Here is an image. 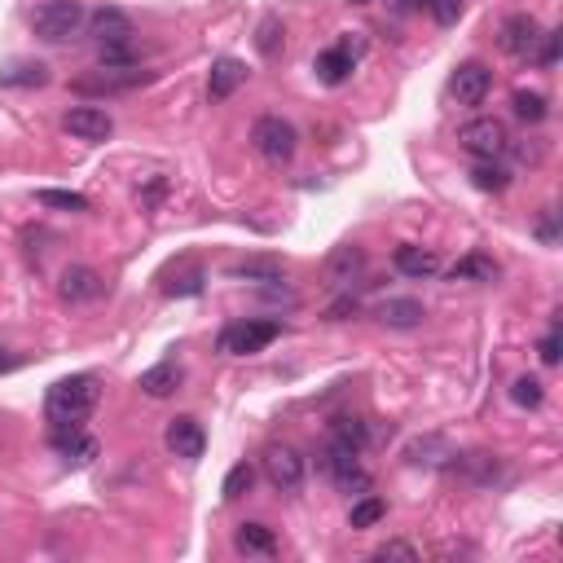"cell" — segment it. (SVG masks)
Wrapping results in <instances>:
<instances>
[{"label":"cell","instance_id":"6da1fadb","mask_svg":"<svg viewBox=\"0 0 563 563\" xmlns=\"http://www.w3.org/2000/svg\"><path fill=\"white\" fill-rule=\"evenodd\" d=\"M97 401H102V383L93 379V374H66L49 388L44 396V414L53 418V423H84L88 414L97 410Z\"/></svg>","mask_w":563,"mask_h":563},{"label":"cell","instance_id":"7a4b0ae2","mask_svg":"<svg viewBox=\"0 0 563 563\" xmlns=\"http://www.w3.org/2000/svg\"><path fill=\"white\" fill-rule=\"evenodd\" d=\"M251 146H256V154L264 163L286 168V163L295 159V150H300V132H295V124L282 115H260L256 128H251Z\"/></svg>","mask_w":563,"mask_h":563},{"label":"cell","instance_id":"3957f363","mask_svg":"<svg viewBox=\"0 0 563 563\" xmlns=\"http://www.w3.org/2000/svg\"><path fill=\"white\" fill-rule=\"evenodd\" d=\"M84 22H88V9L80 0H44L36 14H31V31L49 44H62V40L80 36Z\"/></svg>","mask_w":563,"mask_h":563},{"label":"cell","instance_id":"277c9868","mask_svg":"<svg viewBox=\"0 0 563 563\" xmlns=\"http://www.w3.org/2000/svg\"><path fill=\"white\" fill-rule=\"evenodd\" d=\"M282 335V322H269V317H242V322H229L216 335V348L225 357H251V352H264L273 339Z\"/></svg>","mask_w":563,"mask_h":563},{"label":"cell","instance_id":"5b68a950","mask_svg":"<svg viewBox=\"0 0 563 563\" xmlns=\"http://www.w3.org/2000/svg\"><path fill=\"white\" fill-rule=\"evenodd\" d=\"M458 146L476 159H498V154L511 150V137L498 119H471V124L458 128Z\"/></svg>","mask_w":563,"mask_h":563},{"label":"cell","instance_id":"8992f818","mask_svg":"<svg viewBox=\"0 0 563 563\" xmlns=\"http://www.w3.org/2000/svg\"><path fill=\"white\" fill-rule=\"evenodd\" d=\"M264 476H269L273 489H282V493H300V484H304V458H300V449H291V445H273L269 454H264Z\"/></svg>","mask_w":563,"mask_h":563},{"label":"cell","instance_id":"52a82bcc","mask_svg":"<svg viewBox=\"0 0 563 563\" xmlns=\"http://www.w3.org/2000/svg\"><path fill=\"white\" fill-rule=\"evenodd\" d=\"M150 80H154V75L137 71V66H102L97 75H84V80H75L71 88H75V93H128V88L150 84Z\"/></svg>","mask_w":563,"mask_h":563},{"label":"cell","instance_id":"ba28073f","mask_svg":"<svg viewBox=\"0 0 563 563\" xmlns=\"http://www.w3.org/2000/svg\"><path fill=\"white\" fill-rule=\"evenodd\" d=\"M489 88H493V71L484 62H462L454 80H449V93H454L458 106H480L489 97Z\"/></svg>","mask_w":563,"mask_h":563},{"label":"cell","instance_id":"9c48e42d","mask_svg":"<svg viewBox=\"0 0 563 563\" xmlns=\"http://www.w3.org/2000/svg\"><path fill=\"white\" fill-rule=\"evenodd\" d=\"M163 445H168L176 458L198 462V458H203V449H207V432H203V423H198V418L181 414V418H172V423H168V432H163Z\"/></svg>","mask_w":563,"mask_h":563},{"label":"cell","instance_id":"30bf717a","mask_svg":"<svg viewBox=\"0 0 563 563\" xmlns=\"http://www.w3.org/2000/svg\"><path fill=\"white\" fill-rule=\"evenodd\" d=\"M537 40H542V22H537L533 14H511L498 31V44L511 53V58H533Z\"/></svg>","mask_w":563,"mask_h":563},{"label":"cell","instance_id":"8fae6325","mask_svg":"<svg viewBox=\"0 0 563 563\" xmlns=\"http://www.w3.org/2000/svg\"><path fill=\"white\" fill-rule=\"evenodd\" d=\"M58 295H62V304H93L106 295V282H102V273L88 269V264H71L58 282Z\"/></svg>","mask_w":563,"mask_h":563},{"label":"cell","instance_id":"7c38bea8","mask_svg":"<svg viewBox=\"0 0 563 563\" xmlns=\"http://www.w3.org/2000/svg\"><path fill=\"white\" fill-rule=\"evenodd\" d=\"M62 128L71 132L75 141H106L110 132H115V119H110L102 106H71L62 115Z\"/></svg>","mask_w":563,"mask_h":563},{"label":"cell","instance_id":"4fadbf2b","mask_svg":"<svg viewBox=\"0 0 563 563\" xmlns=\"http://www.w3.org/2000/svg\"><path fill=\"white\" fill-rule=\"evenodd\" d=\"M84 27L97 44H128L132 40V18L119 5H97Z\"/></svg>","mask_w":563,"mask_h":563},{"label":"cell","instance_id":"5bb4252c","mask_svg":"<svg viewBox=\"0 0 563 563\" xmlns=\"http://www.w3.org/2000/svg\"><path fill=\"white\" fill-rule=\"evenodd\" d=\"M352 66H357V49H352L348 40H339V44H330L326 53H317V62H313V71H317V80L322 84H344L348 75H352Z\"/></svg>","mask_w":563,"mask_h":563},{"label":"cell","instance_id":"9a60e30c","mask_svg":"<svg viewBox=\"0 0 563 563\" xmlns=\"http://www.w3.org/2000/svg\"><path fill=\"white\" fill-rule=\"evenodd\" d=\"M392 264H396V273H401V278H414V282L436 278V273H440V256H436V251L414 247V242H401V247L392 251Z\"/></svg>","mask_w":563,"mask_h":563},{"label":"cell","instance_id":"2e32d148","mask_svg":"<svg viewBox=\"0 0 563 563\" xmlns=\"http://www.w3.org/2000/svg\"><path fill=\"white\" fill-rule=\"evenodd\" d=\"M242 80H247V66H242L238 58H216L212 75H207V97H212V102H225V97L238 93Z\"/></svg>","mask_w":563,"mask_h":563},{"label":"cell","instance_id":"e0dca14e","mask_svg":"<svg viewBox=\"0 0 563 563\" xmlns=\"http://www.w3.org/2000/svg\"><path fill=\"white\" fill-rule=\"evenodd\" d=\"M361 269H366V251H361L357 242H344V247H335L326 256V278L330 282H352V278H361Z\"/></svg>","mask_w":563,"mask_h":563},{"label":"cell","instance_id":"ac0fdd59","mask_svg":"<svg viewBox=\"0 0 563 563\" xmlns=\"http://www.w3.org/2000/svg\"><path fill=\"white\" fill-rule=\"evenodd\" d=\"M137 388L146 396H154V401H163V396H172L176 388H181V366H176V361H159V366H150L146 374H141Z\"/></svg>","mask_w":563,"mask_h":563},{"label":"cell","instance_id":"d6986e66","mask_svg":"<svg viewBox=\"0 0 563 563\" xmlns=\"http://www.w3.org/2000/svg\"><path fill=\"white\" fill-rule=\"evenodd\" d=\"M423 317L427 313L418 300H383L379 304V322L392 330H414V326H423Z\"/></svg>","mask_w":563,"mask_h":563},{"label":"cell","instance_id":"ffe728a7","mask_svg":"<svg viewBox=\"0 0 563 563\" xmlns=\"http://www.w3.org/2000/svg\"><path fill=\"white\" fill-rule=\"evenodd\" d=\"M234 546L242 555H273V550H278V537H273L269 524H238Z\"/></svg>","mask_w":563,"mask_h":563},{"label":"cell","instance_id":"44dd1931","mask_svg":"<svg viewBox=\"0 0 563 563\" xmlns=\"http://www.w3.org/2000/svg\"><path fill=\"white\" fill-rule=\"evenodd\" d=\"M383 520H388V502L374 498V493H361V498L352 502V511H348V528H357V533H366V528L383 524Z\"/></svg>","mask_w":563,"mask_h":563},{"label":"cell","instance_id":"7402d4cb","mask_svg":"<svg viewBox=\"0 0 563 563\" xmlns=\"http://www.w3.org/2000/svg\"><path fill=\"white\" fill-rule=\"evenodd\" d=\"M0 84L5 88H44L49 84V66L44 62H14L0 71Z\"/></svg>","mask_w":563,"mask_h":563},{"label":"cell","instance_id":"603a6c76","mask_svg":"<svg viewBox=\"0 0 563 563\" xmlns=\"http://www.w3.org/2000/svg\"><path fill=\"white\" fill-rule=\"evenodd\" d=\"M449 282H498V264L489 256H462L449 269Z\"/></svg>","mask_w":563,"mask_h":563},{"label":"cell","instance_id":"cb8c5ba5","mask_svg":"<svg viewBox=\"0 0 563 563\" xmlns=\"http://www.w3.org/2000/svg\"><path fill=\"white\" fill-rule=\"evenodd\" d=\"M229 278H247V282H282V264L278 260H238V264H229Z\"/></svg>","mask_w":563,"mask_h":563},{"label":"cell","instance_id":"d4e9b609","mask_svg":"<svg viewBox=\"0 0 563 563\" xmlns=\"http://www.w3.org/2000/svg\"><path fill=\"white\" fill-rule=\"evenodd\" d=\"M471 185H476V190H484V194H502L506 185H511V172L498 168L493 159H480L476 172H471Z\"/></svg>","mask_w":563,"mask_h":563},{"label":"cell","instance_id":"484cf974","mask_svg":"<svg viewBox=\"0 0 563 563\" xmlns=\"http://www.w3.org/2000/svg\"><path fill=\"white\" fill-rule=\"evenodd\" d=\"M511 106H515V115L524 119V124H542V119L550 115V102L542 93H528V88H520V93L511 97Z\"/></svg>","mask_w":563,"mask_h":563},{"label":"cell","instance_id":"4316f807","mask_svg":"<svg viewBox=\"0 0 563 563\" xmlns=\"http://www.w3.org/2000/svg\"><path fill=\"white\" fill-rule=\"evenodd\" d=\"M251 484H256V471H251V462H238V467H229L225 484H220V498H225V502H238L242 493H251Z\"/></svg>","mask_w":563,"mask_h":563},{"label":"cell","instance_id":"83f0119b","mask_svg":"<svg viewBox=\"0 0 563 563\" xmlns=\"http://www.w3.org/2000/svg\"><path fill=\"white\" fill-rule=\"evenodd\" d=\"M511 401L520 405V410H537V405L546 401L542 379H533V374H524V379H515V383H511Z\"/></svg>","mask_w":563,"mask_h":563},{"label":"cell","instance_id":"f1b7e54d","mask_svg":"<svg viewBox=\"0 0 563 563\" xmlns=\"http://www.w3.org/2000/svg\"><path fill=\"white\" fill-rule=\"evenodd\" d=\"M40 207H58V212H88V198L75 190H40L36 194Z\"/></svg>","mask_w":563,"mask_h":563},{"label":"cell","instance_id":"f546056e","mask_svg":"<svg viewBox=\"0 0 563 563\" xmlns=\"http://www.w3.org/2000/svg\"><path fill=\"white\" fill-rule=\"evenodd\" d=\"M330 436H335V440H344V445H352V449H361V445H366V423H361V418H335V423H330Z\"/></svg>","mask_w":563,"mask_h":563},{"label":"cell","instance_id":"4dcf8cb0","mask_svg":"<svg viewBox=\"0 0 563 563\" xmlns=\"http://www.w3.org/2000/svg\"><path fill=\"white\" fill-rule=\"evenodd\" d=\"M278 44H282V22L278 18H264L260 31H256V49L264 53V58H273V53H278Z\"/></svg>","mask_w":563,"mask_h":563},{"label":"cell","instance_id":"1f68e13d","mask_svg":"<svg viewBox=\"0 0 563 563\" xmlns=\"http://www.w3.org/2000/svg\"><path fill=\"white\" fill-rule=\"evenodd\" d=\"M533 234H537V242H542V247H559V212H555V207H546V212L537 216Z\"/></svg>","mask_w":563,"mask_h":563},{"label":"cell","instance_id":"d6a6232c","mask_svg":"<svg viewBox=\"0 0 563 563\" xmlns=\"http://www.w3.org/2000/svg\"><path fill=\"white\" fill-rule=\"evenodd\" d=\"M533 62L542 66V71H550V66L559 62V31H542V40H537V49H533Z\"/></svg>","mask_w":563,"mask_h":563},{"label":"cell","instance_id":"836d02e7","mask_svg":"<svg viewBox=\"0 0 563 563\" xmlns=\"http://www.w3.org/2000/svg\"><path fill=\"white\" fill-rule=\"evenodd\" d=\"M198 291H203V269H198V264L185 273L181 282H163V295H172V300L176 295H198Z\"/></svg>","mask_w":563,"mask_h":563},{"label":"cell","instance_id":"e575fe53","mask_svg":"<svg viewBox=\"0 0 563 563\" xmlns=\"http://www.w3.org/2000/svg\"><path fill=\"white\" fill-rule=\"evenodd\" d=\"M427 9H432V18L440 22V27H454V22L462 18V0H427Z\"/></svg>","mask_w":563,"mask_h":563},{"label":"cell","instance_id":"d590c367","mask_svg":"<svg viewBox=\"0 0 563 563\" xmlns=\"http://www.w3.org/2000/svg\"><path fill=\"white\" fill-rule=\"evenodd\" d=\"M374 559L379 563H388V559H401V563H418V550L410 542H388V546H379L374 550Z\"/></svg>","mask_w":563,"mask_h":563},{"label":"cell","instance_id":"8d00e7d4","mask_svg":"<svg viewBox=\"0 0 563 563\" xmlns=\"http://www.w3.org/2000/svg\"><path fill=\"white\" fill-rule=\"evenodd\" d=\"M97 62H102V66H132V49H128V44H102Z\"/></svg>","mask_w":563,"mask_h":563},{"label":"cell","instance_id":"74e56055","mask_svg":"<svg viewBox=\"0 0 563 563\" xmlns=\"http://www.w3.org/2000/svg\"><path fill=\"white\" fill-rule=\"evenodd\" d=\"M542 361L546 366H559V322L550 326V335L542 339Z\"/></svg>","mask_w":563,"mask_h":563},{"label":"cell","instance_id":"f35d334b","mask_svg":"<svg viewBox=\"0 0 563 563\" xmlns=\"http://www.w3.org/2000/svg\"><path fill=\"white\" fill-rule=\"evenodd\" d=\"M18 352H9V348H0V374H9V370H18Z\"/></svg>","mask_w":563,"mask_h":563},{"label":"cell","instance_id":"ab89813d","mask_svg":"<svg viewBox=\"0 0 563 563\" xmlns=\"http://www.w3.org/2000/svg\"><path fill=\"white\" fill-rule=\"evenodd\" d=\"M396 9H405V14H410V9H427V0H396Z\"/></svg>","mask_w":563,"mask_h":563},{"label":"cell","instance_id":"60d3db41","mask_svg":"<svg viewBox=\"0 0 563 563\" xmlns=\"http://www.w3.org/2000/svg\"><path fill=\"white\" fill-rule=\"evenodd\" d=\"M348 5H370V0H348Z\"/></svg>","mask_w":563,"mask_h":563}]
</instances>
